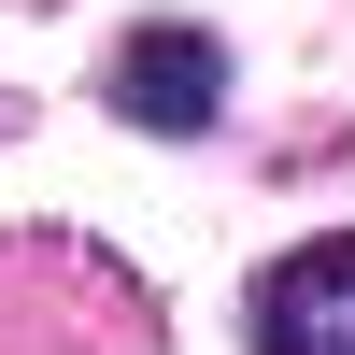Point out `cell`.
Segmentation results:
<instances>
[{
  "instance_id": "1",
  "label": "cell",
  "mask_w": 355,
  "mask_h": 355,
  "mask_svg": "<svg viewBox=\"0 0 355 355\" xmlns=\"http://www.w3.org/2000/svg\"><path fill=\"white\" fill-rule=\"evenodd\" d=\"M100 100H114V128H142V142H199V128L227 114V43L185 28V15H142L128 43H114Z\"/></svg>"
},
{
  "instance_id": "2",
  "label": "cell",
  "mask_w": 355,
  "mask_h": 355,
  "mask_svg": "<svg viewBox=\"0 0 355 355\" xmlns=\"http://www.w3.org/2000/svg\"><path fill=\"white\" fill-rule=\"evenodd\" d=\"M242 341L256 355H355V227L327 242H284L242 299Z\"/></svg>"
}]
</instances>
